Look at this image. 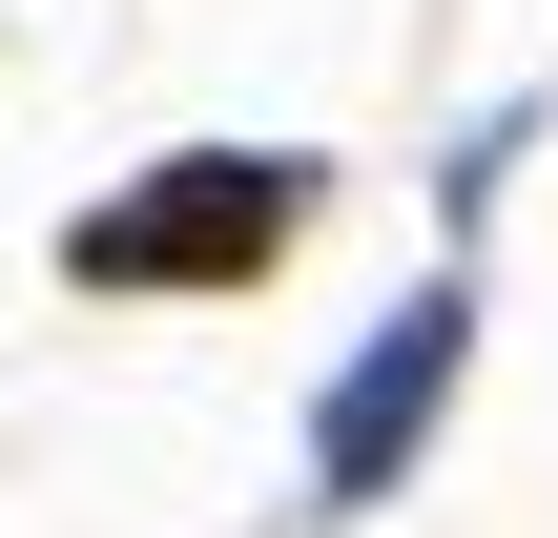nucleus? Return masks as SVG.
<instances>
[{
	"mask_svg": "<svg viewBox=\"0 0 558 538\" xmlns=\"http://www.w3.org/2000/svg\"><path fill=\"white\" fill-rule=\"evenodd\" d=\"M456 352H476V290H456V270H435L414 311H373V332H352V373L311 394V498H331V518H373V498L435 456V415H456Z\"/></svg>",
	"mask_w": 558,
	"mask_h": 538,
	"instance_id": "nucleus-2",
	"label": "nucleus"
},
{
	"mask_svg": "<svg viewBox=\"0 0 558 538\" xmlns=\"http://www.w3.org/2000/svg\"><path fill=\"white\" fill-rule=\"evenodd\" d=\"M290 228H311V166H290V145H186V166L104 187V207L62 228V270H83V290H248Z\"/></svg>",
	"mask_w": 558,
	"mask_h": 538,
	"instance_id": "nucleus-1",
	"label": "nucleus"
}]
</instances>
